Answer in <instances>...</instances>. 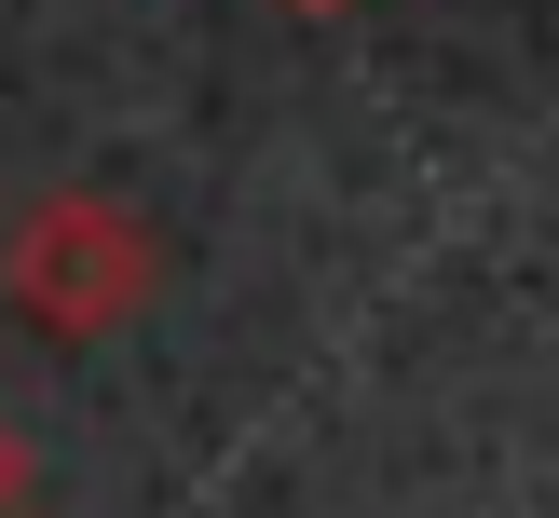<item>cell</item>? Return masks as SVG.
Listing matches in <instances>:
<instances>
[{"mask_svg": "<svg viewBox=\"0 0 559 518\" xmlns=\"http://www.w3.org/2000/svg\"><path fill=\"white\" fill-rule=\"evenodd\" d=\"M164 300V232L123 191H27L0 218V314L27 341H123Z\"/></svg>", "mask_w": 559, "mask_h": 518, "instance_id": "1", "label": "cell"}, {"mask_svg": "<svg viewBox=\"0 0 559 518\" xmlns=\"http://www.w3.org/2000/svg\"><path fill=\"white\" fill-rule=\"evenodd\" d=\"M27 491H41V463H27V423L0 409V518H27Z\"/></svg>", "mask_w": 559, "mask_h": 518, "instance_id": "2", "label": "cell"}, {"mask_svg": "<svg viewBox=\"0 0 559 518\" xmlns=\"http://www.w3.org/2000/svg\"><path fill=\"white\" fill-rule=\"evenodd\" d=\"M287 14H355V0H287Z\"/></svg>", "mask_w": 559, "mask_h": 518, "instance_id": "3", "label": "cell"}]
</instances>
